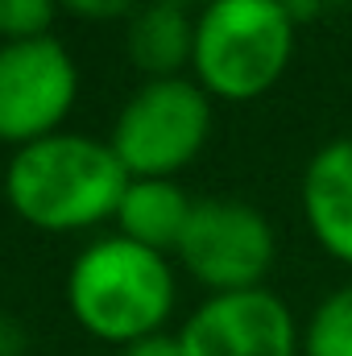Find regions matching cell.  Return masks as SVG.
I'll return each mask as SVG.
<instances>
[{
	"instance_id": "6da1fadb",
	"label": "cell",
	"mask_w": 352,
	"mask_h": 356,
	"mask_svg": "<svg viewBox=\"0 0 352 356\" xmlns=\"http://www.w3.org/2000/svg\"><path fill=\"white\" fill-rule=\"evenodd\" d=\"M129 182L133 178L108 141L54 133L13 154L4 170V199L42 232H83L116 220Z\"/></svg>"
},
{
	"instance_id": "7a4b0ae2",
	"label": "cell",
	"mask_w": 352,
	"mask_h": 356,
	"mask_svg": "<svg viewBox=\"0 0 352 356\" xmlns=\"http://www.w3.org/2000/svg\"><path fill=\"white\" fill-rule=\"evenodd\" d=\"M175 269L129 236H104L88 245L67 273V307L75 323L108 344H133L162 332L175 311Z\"/></svg>"
},
{
	"instance_id": "3957f363",
	"label": "cell",
	"mask_w": 352,
	"mask_h": 356,
	"mask_svg": "<svg viewBox=\"0 0 352 356\" xmlns=\"http://www.w3.org/2000/svg\"><path fill=\"white\" fill-rule=\"evenodd\" d=\"M294 33L282 0H211L195 13L191 79L211 99H262L294 58Z\"/></svg>"
},
{
	"instance_id": "277c9868",
	"label": "cell",
	"mask_w": 352,
	"mask_h": 356,
	"mask_svg": "<svg viewBox=\"0 0 352 356\" xmlns=\"http://www.w3.org/2000/svg\"><path fill=\"white\" fill-rule=\"evenodd\" d=\"M211 137V95L195 79H145L112 124V154L129 178H170L186 170Z\"/></svg>"
},
{
	"instance_id": "5b68a950",
	"label": "cell",
	"mask_w": 352,
	"mask_h": 356,
	"mask_svg": "<svg viewBox=\"0 0 352 356\" xmlns=\"http://www.w3.org/2000/svg\"><path fill=\"white\" fill-rule=\"evenodd\" d=\"M175 257L211 294L257 290L278 261V236L262 207L245 199H195Z\"/></svg>"
},
{
	"instance_id": "8992f818",
	"label": "cell",
	"mask_w": 352,
	"mask_h": 356,
	"mask_svg": "<svg viewBox=\"0 0 352 356\" xmlns=\"http://www.w3.org/2000/svg\"><path fill=\"white\" fill-rule=\"evenodd\" d=\"M79 95V67L58 38L0 42V141L33 145L63 133Z\"/></svg>"
},
{
	"instance_id": "52a82bcc",
	"label": "cell",
	"mask_w": 352,
	"mask_h": 356,
	"mask_svg": "<svg viewBox=\"0 0 352 356\" xmlns=\"http://www.w3.org/2000/svg\"><path fill=\"white\" fill-rule=\"evenodd\" d=\"M182 356H298L303 332L269 286L207 294L178 332Z\"/></svg>"
},
{
	"instance_id": "ba28073f",
	"label": "cell",
	"mask_w": 352,
	"mask_h": 356,
	"mask_svg": "<svg viewBox=\"0 0 352 356\" xmlns=\"http://www.w3.org/2000/svg\"><path fill=\"white\" fill-rule=\"evenodd\" d=\"M303 220L315 245L352 269V137L319 145L298 182Z\"/></svg>"
},
{
	"instance_id": "9c48e42d",
	"label": "cell",
	"mask_w": 352,
	"mask_h": 356,
	"mask_svg": "<svg viewBox=\"0 0 352 356\" xmlns=\"http://www.w3.org/2000/svg\"><path fill=\"white\" fill-rule=\"evenodd\" d=\"M195 54V17L175 0H145L129 17V58L150 79H178Z\"/></svg>"
},
{
	"instance_id": "30bf717a",
	"label": "cell",
	"mask_w": 352,
	"mask_h": 356,
	"mask_svg": "<svg viewBox=\"0 0 352 356\" xmlns=\"http://www.w3.org/2000/svg\"><path fill=\"white\" fill-rule=\"evenodd\" d=\"M191 211H195V199L175 178H133L116 207V224H120V236L154 253H175Z\"/></svg>"
},
{
	"instance_id": "8fae6325",
	"label": "cell",
	"mask_w": 352,
	"mask_h": 356,
	"mask_svg": "<svg viewBox=\"0 0 352 356\" xmlns=\"http://www.w3.org/2000/svg\"><path fill=\"white\" fill-rule=\"evenodd\" d=\"M303 356H352V282L328 290L307 315Z\"/></svg>"
},
{
	"instance_id": "7c38bea8",
	"label": "cell",
	"mask_w": 352,
	"mask_h": 356,
	"mask_svg": "<svg viewBox=\"0 0 352 356\" xmlns=\"http://www.w3.org/2000/svg\"><path fill=\"white\" fill-rule=\"evenodd\" d=\"M58 0H0V42L46 38Z\"/></svg>"
},
{
	"instance_id": "4fadbf2b",
	"label": "cell",
	"mask_w": 352,
	"mask_h": 356,
	"mask_svg": "<svg viewBox=\"0 0 352 356\" xmlns=\"http://www.w3.org/2000/svg\"><path fill=\"white\" fill-rule=\"evenodd\" d=\"M58 8L83 21H116V17H133L141 0H58Z\"/></svg>"
},
{
	"instance_id": "5bb4252c",
	"label": "cell",
	"mask_w": 352,
	"mask_h": 356,
	"mask_svg": "<svg viewBox=\"0 0 352 356\" xmlns=\"http://www.w3.org/2000/svg\"><path fill=\"white\" fill-rule=\"evenodd\" d=\"M120 356H182V344H178V336L154 332V336H141V340L125 344Z\"/></svg>"
},
{
	"instance_id": "9a60e30c",
	"label": "cell",
	"mask_w": 352,
	"mask_h": 356,
	"mask_svg": "<svg viewBox=\"0 0 352 356\" xmlns=\"http://www.w3.org/2000/svg\"><path fill=\"white\" fill-rule=\"evenodd\" d=\"M175 4H182V8H207L211 0H175Z\"/></svg>"
},
{
	"instance_id": "2e32d148",
	"label": "cell",
	"mask_w": 352,
	"mask_h": 356,
	"mask_svg": "<svg viewBox=\"0 0 352 356\" xmlns=\"http://www.w3.org/2000/svg\"><path fill=\"white\" fill-rule=\"evenodd\" d=\"M328 4H332V0H328Z\"/></svg>"
}]
</instances>
